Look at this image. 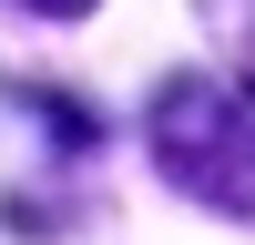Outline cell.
Segmentation results:
<instances>
[{
    "label": "cell",
    "instance_id": "6da1fadb",
    "mask_svg": "<svg viewBox=\"0 0 255 245\" xmlns=\"http://www.w3.org/2000/svg\"><path fill=\"white\" fill-rule=\"evenodd\" d=\"M153 163L163 184H184L194 204H215V215H245L255 225V92L215 72H184L153 92Z\"/></svg>",
    "mask_w": 255,
    "mask_h": 245
},
{
    "label": "cell",
    "instance_id": "7a4b0ae2",
    "mask_svg": "<svg viewBox=\"0 0 255 245\" xmlns=\"http://www.w3.org/2000/svg\"><path fill=\"white\" fill-rule=\"evenodd\" d=\"M235 51H245V92H255V10L235 20Z\"/></svg>",
    "mask_w": 255,
    "mask_h": 245
}]
</instances>
